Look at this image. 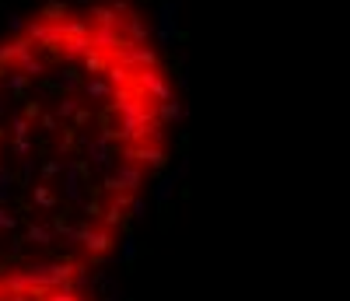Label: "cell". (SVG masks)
<instances>
[{"label":"cell","instance_id":"6da1fadb","mask_svg":"<svg viewBox=\"0 0 350 301\" xmlns=\"http://www.w3.org/2000/svg\"><path fill=\"white\" fill-rule=\"evenodd\" d=\"M172 112L168 60L130 0H56L0 36V301H92Z\"/></svg>","mask_w":350,"mask_h":301}]
</instances>
